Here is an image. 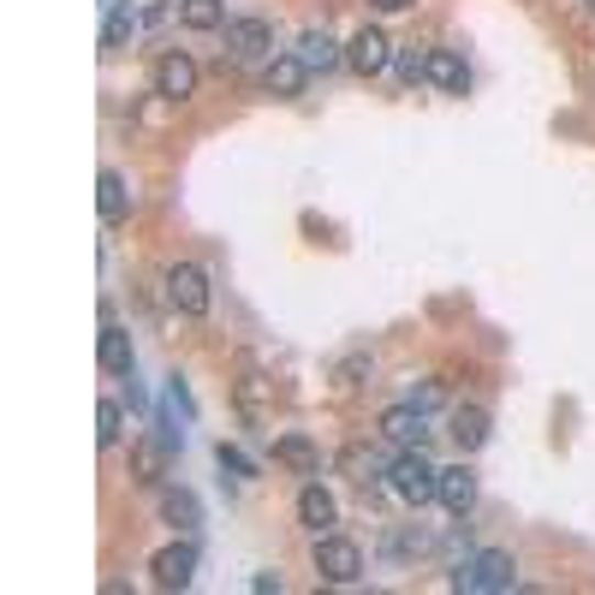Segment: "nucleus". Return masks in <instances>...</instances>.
Instances as JSON below:
<instances>
[{
	"label": "nucleus",
	"mask_w": 595,
	"mask_h": 595,
	"mask_svg": "<svg viewBox=\"0 0 595 595\" xmlns=\"http://www.w3.org/2000/svg\"><path fill=\"white\" fill-rule=\"evenodd\" d=\"M434 500H441L453 518L471 513V506H476V471H471V464H447V471H441V495H434Z\"/></svg>",
	"instance_id": "16"
},
{
	"label": "nucleus",
	"mask_w": 595,
	"mask_h": 595,
	"mask_svg": "<svg viewBox=\"0 0 595 595\" xmlns=\"http://www.w3.org/2000/svg\"><path fill=\"white\" fill-rule=\"evenodd\" d=\"M96 364H101V375H113V382H125V375L137 370L132 333H125L120 322H101V345H96Z\"/></svg>",
	"instance_id": "11"
},
{
	"label": "nucleus",
	"mask_w": 595,
	"mask_h": 595,
	"mask_svg": "<svg viewBox=\"0 0 595 595\" xmlns=\"http://www.w3.org/2000/svg\"><path fill=\"white\" fill-rule=\"evenodd\" d=\"M370 7H375V12H405L411 0H370Z\"/></svg>",
	"instance_id": "34"
},
{
	"label": "nucleus",
	"mask_w": 595,
	"mask_h": 595,
	"mask_svg": "<svg viewBox=\"0 0 595 595\" xmlns=\"http://www.w3.org/2000/svg\"><path fill=\"white\" fill-rule=\"evenodd\" d=\"M293 54H298V60H304V66H310V71H333V66H340V60H345V54H340V42H333L328 31H304Z\"/></svg>",
	"instance_id": "21"
},
{
	"label": "nucleus",
	"mask_w": 595,
	"mask_h": 595,
	"mask_svg": "<svg viewBox=\"0 0 595 595\" xmlns=\"http://www.w3.org/2000/svg\"><path fill=\"white\" fill-rule=\"evenodd\" d=\"M162 525L197 536V525H202V500L191 495V488H162Z\"/></svg>",
	"instance_id": "20"
},
{
	"label": "nucleus",
	"mask_w": 595,
	"mask_h": 595,
	"mask_svg": "<svg viewBox=\"0 0 595 595\" xmlns=\"http://www.w3.org/2000/svg\"><path fill=\"white\" fill-rule=\"evenodd\" d=\"M125 399H132V411L137 417H150V394H143V382H137V370L125 375Z\"/></svg>",
	"instance_id": "31"
},
{
	"label": "nucleus",
	"mask_w": 595,
	"mask_h": 595,
	"mask_svg": "<svg viewBox=\"0 0 595 595\" xmlns=\"http://www.w3.org/2000/svg\"><path fill=\"white\" fill-rule=\"evenodd\" d=\"M316 577L322 584H357L364 577V548L352 542V536H340V530H328V536H316Z\"/></svg>",
	"instance_id": "4"
},
{
	"label": "nucleus",
	"mask_w": 595,
	"mask_h": 595,
	"mask_svg": "<svg viewBox=\"0 0 595 595\" xmlns=\"http://www.w3.org/2000/svg\"><path fill=\"white\" fill-rule=\"evenodd\" d=\"M382 434H387L394 447H423V441H429V411H417L411 399L387 405V411H382Z\"/></svg>",
	"instance_id": "13"
},
{
	"label": "nucleus",
	"mask_w": 595,
	"mask_h": 595,
	"mask_svg": "<svg viewBox=\"0 0 595 595\" xmlns=\"http://www.w3.org/2000/svg\"><path fill=\"white\" fill-rule=\"evenodd\" d=\"M387 488H394L405 506H429L441 495V471L423 459V447H399V459L387 464Z\"/></svg>",
	"instance_id": "2"
},
{
	"label": "nucleus",
	"mask_w": 595,
	"mask_h": 595,
	"mask_svg": "<svg viewBox=\"0 0 595 595\" xmlns=\"http://www.w3.org/2000/svg\"><path fill=\"white\" fill-rule=\"evenodd\" d=\"M429 84L447 96H464L471 90V66H464L459 48H429Z\"/></svg>",
	"instance_id": "15"
},
{
	"label": "nucleus",
	"mask_w": 595,
	"mask_h": 595,
	"mask_svg": "<svg viewBox=\"0 0 595 595\" xmlns=\"http://www.w3.org/2000/svg\"><path fill=\"white\" fill-rule=\"evenodd\" d=\"M387 71H394L405 90H417V84L429 78V54H417V48H394V66H387Z\"/></svg>",
	"instance_id": "25"
},
{
	"label": "nucleus",
	"mask_w": 595,
	"mask_h": 595,
	"mask_svg": "<svg viewBox=\"0 0 595 595\" xmlns=\"http://www.w3.org/2000/svg\"><path fill=\"white\" fill-rule=\"evenodd\" d=\"M333 375H340V387H357V382H364V375H370V357H364V352L340 357V370H333Z\"/></svg>",
	"instance_id": "29"
},
{
	"label": "nucleus",
	"mask_w": 595,
	"mask_h": 595,
	"mask_svg": "<svg viewBox=\"0 0 595 595\" xmlns=\"http://www.w3.org/2000/svg\"><path fill=\"white\" fill-rule=\"evenodd\" d=\"M137 7H132V0H120V7H108V19H101V54H120L125 48V42H132L137 36Z\"/></svg>",
	"instance_id": "19"
},
{
	"label": "nucleus",
	"mask_w": 595,
	"mask_h": 595,
	"mask_svg": "<svg viewBox=\"0 0 595 595\" xmlns=\"http://www.w3.org/2000/svg\"><path fill=\"white\" fill-rule=\"evenodd\" d=\"M345 66H352L357 78H382V71L394 66V42L375 31V24H364V31L345 42Z\"/></svg>",
	"instance_id": "8"
},
{
	"label": "nucleus",
	"mask_w": 595,
	"mask_h": 595,
	"mask_svg": "<svg viewBox=\"0 0 595 595\" xmlns=\"http://www.w3.org/2000/svg\"><path fill=\"white\" fill-rule=\"evenodd\" d=\"M214 464H221L227 476H239V483H256V459H244L232 441H221V447H214Z\"/></svg>",
	"instance_id": "26"
},
{
	"label": "nucleus",
	"mask_w": 595,
	"mask_h": 595,
	"mask_svg": "<svg viewBox=\"0 0 595 595\" xmlns=\"http://www.w3.org/2000/svg\"><path fill=\"white\" fill-rule=\"evenodd\" d=\"M96 441L108 447V453L125 441V411H120V399H101V405H96Z\"/></svg>",
	"instance_id": "23"
},
{
	"label": "nucleus",
	"mask_w": 595,
	"mask_h": 595,
	"mask_svg": "<svg viewBox=\"0 0 595 595\" xmlns=\"http://www.w3.org/2000/svg\"><path fill=\"white\" fill-rule=\"evenodd\" d=\"M179 24H185V31H221V24H227V0H179Z\"/></svg>",
	"instance_id": "22"
},
{
	"label": "nucleus",
	"mask_w": 595,
	"mask_h": 595,
	"mask_svg": "<svg viewBox=\"0 0 595 595\" xmlns=\"http://www.w3.org/2000/svg\"><path fill=\"white\" fill-rule=\"evenodd\" d=\"M251 590H256V595H280V590H286V577H280V572H256V577H251Z\"/></svg>",
	"instance_id": "33"
},
{
	"label": "nucleus",
	"mask_w": 595,
	"mask_h": 595,
	"mask_svg": "<svg viewBox=\"0 0 595 595\" xmlns=\"http://www.w3.org/2000/svg\"><path fill=\"white\" fill-rule=\"evenodd\" d=\"M173 411H179V405H173V399H167V411H162V417H155V434H162V441L173 447V453H179V447H185V429H179V423H173Z\"/></svg>",
	"instance_id": "30"
},
{
	"label": "nucleus",
	"mask_w": 595,
	"mask_h": 595,
	"mask_svg": "<svg viewBox=\"0 0 595 595\" xmlns=\"http://www.w3.org/2000/svg\"><path fill=\"white\" fill-rule=\"evenodd\" d=\"M167 459H173V447L162 441V434H137L132 441V483L137 488H162L167 483Z\"/></svg>",
	"instance_id": "10"
},
{
	"label": "nucleus",
	"mask_w": 595,
	"mask_h": 595,
	"mask_svg": "<svg viewBox=\"0 0 595 595\" xmlns=\"http://www.w3.org/2000/svg\"><path fill=\"white\" fill-rule=\"evenodd\" d=\"M221 31H227V48H221V60H232V66L274 60V24H268V19H227Z\"/></svg>",
	"instance_id": "5"
},
{
	"label": "nucleus",
	"mask_w": 595,
	"mask_h": 595,
	"mask_svg": "<svg viewBox=\"0 0 595 595\" xmlns=\"http://www.w3.org/2000/svg\"><path fill=\"white\" fill-rule=\"evenodd\" d=\"M304 84H310V66H304L298 54H274V60H263V90H268V96L298 101Z\"/></svg>",
	"instance_id": "14"
},
{
	"label": "nucleus",
	"mask_w": 595,
	"mask_h": 595,
	"mask_svg": "<svg viewBox=\"0 0 595 595\" xmlns=\"http://www.w3.org/2000/svg\"><path fill=\"white\" fill-rule=\"evenodd\" d=\"M447 584L464 590V595H500V590L518 584V565H513V554H506V548H483V554H464V560L453 565V577H447Z\"/></svg>",
	"instance_id": "1"
},
{
	"label": "nucleus",
	"mask_w": 595,
	"mask_h": 595,
	"mask_svg": "<svg viewBox=\"0 0 595 595\" xmlns=\"http://www.w3.org/2000/svg\"><path fill=\"white\" fill-rule=\"evenodd\" d=\"M162 286H167V304L179 316H209L214 310V280H209V268H197V263H173L167 274H162Z\"/></svg>",
	"instance_id": "3"
},
{
	"label": "nucleus",
	"mask_w": 595,
	"mask_h": 595,
	"mask_svg": "<svg viewBox=\"0 0 595 595\" xmlns=\"http://www.w3.org/2000/svg\"><path fill=\"white\" fill-rule=\"evenodd\" d=\"M387 560H411V554H429V530H417V525H399V530H387Z\"/></svg>",
	"instance_id": "24"
},
{
	"label": "nucleus",
	"mask_w": 595,
	"mask_h": 595,
	"mask_svg": "<svg viewBox=\"0 0 595 595\" xmlns=\"http://www.w3.org/2000/svg\"><path fill=\"white\" fill-rule=\"evenodd\" d=\"M263 399H268V382H263V375H244V382H239V411L244 417H251V423H256V417H263Z\"/></svg>",
	"instance_id": "27"
},
{
	"label": "nucleus",
	"mask_w": 595,
	"mask_h": 595,
	"mask_svg": "<svg viewBox=\"0 0 595 595\" xmlns=\"http://www.w3.org/2000/svg\"><path fill=\"white\" fill-rule=\"evenodd\" d=\"M197 536L191 530H185L179 536V542H167V548H155V554H150V572H155V584H162V590H191L197 584Z\"/></svg>",
	"instance_id": "6"
},
{
	"label": "nucleus",
	"mask_w": 595,
	"mask_h": 595,
	"mask_svg": "<svg viewBox=\"0 0 595 595\" xmlns=\"http://www.w3.org/2000/svg\"><path fill=\"white\" fill-rule=\"evenodd\" d=\"M197 84H202V71H197V60L185 48H167L162 60H155V96L173 101V108H179V101H191Z\"/></svg>",
	"instance_id": "7"
},
{
	"label": "nucleus",
	"mask_w": 595,
	"mask_h": 595,
	"mask_svg": "<svg viewBox=\"0 0 595 595\" xmlns=\"http://www.w3.org/2000/svg\"><path fill=\"white\" fill-rule=\"evenodd\" d=\"M96 209H101V227H125L132 221V185H125L120 167H101L96 173Z\"/></svg>",
	"instance_id": "9"
},
{
	"label": "nucleus",
	"mask_w": 595,
	"mask_h": 595,
	"mask_svg": "<svg viewBox=\"0 0 595 595\" xmlns=\"http://www.w3.org/2000/svg\"><path fill=\"white\" fill-rule=\"evenodd\" d=\"M411 405H417V411H434V405H441V387H434V382L411 387Z\"/></svg>",
	"instance_id": "32"
},
{
	"label": "nucleus",
	"mask_w": 595,
	"mask_h": 595,
	"mask_svg": "<svg viewBox=\"0 0 595 595\" xmlns=\"http://www.w3.org/2000/svg\"><path fill=\"white\" fill-rule=\"evenodd\" d=\"M274 464H286V471H298V476H316L322 471V453H316L310 434H280V441H274Z\"/></svg>",
	"instance_id": "17"
},
{
	"label": "nucleus",
	"mask_w": 595,
	"mask_h": 595,
	"mask_svg": "<svg viewBox=\"0 0 595 595\" xmlns=\"http://www.w3.org/2000/svg\"><path fill=\"white\" fill-rule=\"evenodd\" d=\"M293 513H298V525L310 530V536H328L333 525H340V500H333L322 483H304V488H298V506H293Z\"/></svg>",
	"instance_id": "12"
},
{
	"label": "nucleus",
	"mask_w": 595,
	"mask_h": 595,
	"mask_svg": "<svg viewBox=\"0 0 595 595\" xmlns=\"http://www.w3.org/2000/svg\"><path fill=\"white\" fill-rule=\"evenodd\" d=\"M453 441H459V453H483L488 447V411L483 405H453Z\"/></svg>",
	"instance_id": "18"
},
{
	"label": "nucleus",
	"mask_w": 595,
	"mask_h": 595,
	"mask_svg": "<svg viewBox=\"0 0 595 595\" xmlns=\"http://www.w3.org/2000/svg\"><path fill=\"white\" fill-rule=\"evenodd\" d=\"M584 7H590V19H595V0H584Z\"/></svg>",
	"instance_id": "35"
},
{
	"label": "nucleus",
	"mask_w": 595,
	"mask_h": 595,
	"mask_svg": "<svg viewBox=\"0 0 595 595\" xmlns=\"http://www.w3.org/2000/svg\"><path fill=\"white\" fill-rule=\"evenodd\" d=\"M167 399L179 405V417H185V423L197 417V399H191V387H185V375H167Z\"/></svg>",
	"instance_id": "28"
}]
</instances>
